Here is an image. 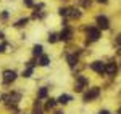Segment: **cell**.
Listing matches in <instances>:
<instances>
[{"label":"cell","instance_id":"2e32d148","mask_svg":"<svg viewBox=\"0 0 121 114\" xmlns=\"http://www.w3.org/2000/svg\"><path fill=\"white\" fill-rule=\"evenodd\" d=\"M34 114H44L42 113V108H40V101H36V105H34Z\"/></svg>","mask_w":121,"mask_h":114},{"label":"cell","instance_id":"6da1fadb","mask_svg":"<svg viewBox=\"0 0 121 114\" xmlns=\"http://www.w3.org/2000/svg\"><path fill=\"white\" fill-rule=\"evenodd\" d=\"M99 95H100V88H99V87H92V88L84 95V101H86V103H89V101L95 100Z\"/></svg>","mask_w":121,"mask_h":114},{"label":"cell","instance_id":"5bb4252c","mask_svg":"<svg viewBox=\"0 0 121 114\" xmlns=\"http://www.w3.org/2000/svg\"><path fill=\"white\" fill-rule=\"evenodd\" d=\"M42 50H44V48H42V45H34L32 53H34L36 56H40V55H42Z\"/></svg>","mask_w":121,"mask_h":114},{"label":"cell","instance_id":"8992f818","mask_svg":"<svg viewBox=\"0 0 121 114\" xmlns=\"http://www.w3.org/2000/svg\"><path fill=\"white\" fill-rule=\"evenodd\" d=\"M87 37L91 40H99L100 37V31L97 28H87Z\"/></svg>","mask_w":121,"mask_h":114},{"label":"cell","instance_id":"83f0119b","mask_svg":"<svg viewBox=\"0 0 121 114\" xmlns=\"http://www.w3.org/2000/svg\"><path fill=\"white\" fill-rule=\"evenodd\" d=\"M3 37H5V35H3V32L0 31V39H3Z\"/></svg>","mask_w":121,"mask_h":114},{"label":"cell","instance_id":"9c48e42d","mask_svg":"<svg viewBox=\"0 0 121 114\" xmlns=\"http://www.w3.org/2000/svg\"><path fill=\"white\" fill-rule=\"evenodd\" d=\"M56 101H58V103H61V105H66V103H69V101H71V96L63 93V95H60V98H58Z\"/></svg>","mask_w":121,"mask_h":114},{"label":"cell","instance_id":"603a6c76","mask_svg":"<svg viewBox=\"0 0 121 114\" xmlns=\"http://www.w3.org/2000/svg\"><path fill=\"white\" fill-rule=\"evenodd\" d=\"M0 18H2V19H7V18H8V11H3V13H2V16H0Z\"/></svg>","mask_w":121,"mask_h":114},{"label":"cell","instance_id":"9a60e30c","mask_svg":"<svg viewBox=\"0 0 121 114\" xmlns=\"http://www.w3.org/2000/svg\"><path fill=\"white\" fill-rule=\"evenodd\" d=\"M28 21H29L28 18H23V19H19L15 26H16V28H23V26H26V24H28Z\"/></svg>","mask_w":121,"mask_h":114},{"label":"cell","instance_id":"4fadbf2b","mask_svg":"<svg viewBox=\"0 0 121 114\" xmlns=\"http://www.w3.org/2000/svg\"><path fill=\"white\" fill-rule=\"evenodd\" d=\"M76 82L81 84V85H87V84H89L87 77H84V76H78V77H76Z\"/></svg>","mask_w":121,"mask_h":114},{"label":"cell","instance_id":"484cf974","mask_svg":"<svg viewBox=\"0 0 121 114\" xmlns=\"http://www.w3.org/2000/svg\"><path fill=\"white\" fill-rule=\"evenodd\" d=\"M99 114H110V111H107V109H103V111H100Z\"/></svg>","mask_w":121,"mask_h":114},{"label":"cell","instance_id":"44dd1931","mask_svg":"<svg viewBox=\"0 0 121 114\" xmlns=\"http://www.w3.org/2000/svg\"><path fill=\"white\" fill-rule=\"evenodd\" d=\"M74 90H76V92H82V90H84V85H81V84H78V82H76Z\"/></svg>","mask_w":121,"mask_h":114},{"label":"cell","instance_id":"7402d4cb","mask_svg":"<svg viewBox=\"0 0 121 114\" xmlns=\"http://www.w3.org/2000/svg\"><path fill=\"white\" fill-rule=\"evenodd\" d=\"M81 3H82V7H89L91 5V0H81Z\"/></svg>","mask_w":121,"mask_h":114},{"label":"cell","instance_id":"ba28073f","mask_svg":"<svg viewBox=\"0 0 121 114\" xmlns=\"http://www.w3.org/2000/svg\"><path fill=\"white\" fill-rule=\"evenodd\" d=\"M47 95H48V88L47 87H42L40 90L37 92V98L39 100H42V98H47Z\"/></svg>","mask_w":121,"mask_h":114},{"label":"cell","instance_id":"d6986e66","mask_svg":"<svg viewBox=\"0 0 121 114\" xmlns=\"http://www.w3.org/2000/svg\"><path fill=\"white\" fill-rule=\"evenodd\" d=\"M31 74H32V67H28V69L23 72V77H31Z\"/></svg>","mask_w":121,"mask_h":114},{"label":"cell","instance_id":"f1b7e54d","mask_svg":"<svg viewBox=\"0 0 121 114\" xmlns=\"http://www.w3.org/2000/svg\"><path fill=\"white\" fill-rule=\"evenodd\" d=\"M55 114H63V113H61V111H55Z\"/></svg>","mask_w":121,"mask_h":114},{"label":"cell","instance_id":"4316f807","mask_svg":"<svg viewBox=\"0 0 121 114\" xmlns=\"http://www.w3.org/2000/svg\"><path fill=\"white\" fill-rule=\"evenodd\" d=\"M97 2H100V3H107L108 0H97Z\"/></svg>","mask_w":121,"mask_h":114},{"label":"cell","instance_id":"3957f363","mask_svg":"<svg viewBox=\"0 0 121 114\" xmlns=\"http://www.w3.org/2000/svg\"><path fill=\"white\" fill-rule=\"evenodd\" d=\"M91 69L95 71L97 74H103L105 72V63H102V61H94L92 64H91Z\"/></svg>","mask_w":121,"mask_h":114},{"label":"cell","instance_id":"cb8c5ba5","mask_svg":"<svg viewBox=\"0 0 121 114\" xmlns=\"http://www.w3.org/2000/svg\"><path fill=\"white\" fill-rule=\"evenodd\" d=\"M24 5H26V7H32V0H26Z\"/></svg>","mask_w":121,"mask_h":114},{"label":"cell","instance_id":"277c9868","mask_svg":"<svg viewBox=\"0 0 121 114\" xmlns=\"http://www.w3.org/2000/svg\"><path fill=\"white\" fill-rule=\"evenodd\" d=\"M71 37H73V29L71 28H66L61 31V34L58 35V39H61V40H65V42H68V40H71Z\"/></svg>","mask_w":121,"mask_h":114},{"label":"cell","instance_id":"ac0fdd59","mask_svg":"<svg viewBox=\"0 0 121 114\" xmlns=\"http://www.w3.org/2000/svg\"><path fill=\"white\" fill-rule=\"evenodd\" d=\"M56 40H58V35H56V34H50V35H48V42H50V43H55Z\"/></svg>","mask_w":121,"mask_h":114},{"label":"cell","instance_id":"ffe728a7","mask_svg":"<svg viewBox=\"0 0 121 114\" xmlns=\"http://www.w3.org/2000/svg\"><path fill=\"white\" fill-rule=\"evenodd\" d=\"M58 13H60L61 16H68V8H60V10H58Z\"/></svg>","mask_w":121,"mask_h":114},{"label":"cell","instance_id":"30bf717a","mask_svg":"<svg viewBox=\"0 0 121 114\" xmlns=\"http://www.w3.org/2000/svg\"><path fill=\"white\" fill-rule=\"evenodd\" d=\"M68 15L71 16V18H79L81 16V11L76 8H68Z\"/></svg>","mask_w":121,"mask_h":114},{"label":"cell","instance_id":"52a82bcc","mask_svg":"<svg viewBox=\"0 0 121 114\" xmlns=\"http://www.w3.org/2000/svg\"><path fill=\"white\" fill-rule=\"evenodd\" d=\"M105 72H107L108 76H115V74L118 72V66H116L115 63H108V64H105Z\"/></svg>","mask_w":121,"mask_h":114},{"label":"cell","instance_id":"e0dca14e","mask_svg":"<svg viewBox=\"0 0 121 114\" xmlns=\"http://www.w3.org/2000/svg\"><path fill=\"white\" fill-rule=\"evenodd\" d=\"M55 105H56V100L50 98V100H47V105H45V108H47V109H50V108H53Z\"/></svg>","mask_w":121,"mask_h":114},{"label":"cell","instance_id":"d4e9b609","mask_svg":"<svg viewBox=\"0 0 121 114\" xmlns=\"http://www.w3.org/2000/svg\"><path fill=\"white\" fill-rule=\"evenodd\" d=\"M5 47H7L5 43H2V45H0V53H3V51H5Z\"/></svg>","mask_w":121,"mask_h":114},{"label":"cell","instance_id":"5b68a950","mask_svg":"<svg viewBox=\"0 0 121 114\" xmlns=\"http://www.w3.org/2000/svg\"><path fill=\"white\" fill-rule=\"evenodd\" d=\"M16 76H18V74H16V72H15V71H5V72H3V82H5V84H10V82H13V80H15V79H16Z\"/></svg>","mask_w":121,"mask_h":114},{"label":"cell","instance_id":"8fae6325","mask_svg":"<svg viewBox=\"0 0 121 114\" xmlns=\"http://www.w3.org/2000/svg\"><path fill=\"white\" fill-rule=\"evenodd\" d=\"M76 63H78V56H76V55H68V64L71 67H74Z\"/></svg>","mask_w":121,"mask_h":114},{"label":"cell","instance_id":"7a4b0ae2","mask_svg":"<svg viewBox=\"0 0 121 114\" xmlns=\"http://www.w3.org/2000/svg\"><path fill=\"white\" fill-rule=\"evenodd\" d=\"M97 26H99V28H102V29H108V28H110V21H108L107 16L99 15V16H97Z\"/></svg>","mask_w":121,"mask_h":114},{"label":"cell","instance_id":"7c38bea8","mask_svg":"<svg viewBox=\"0 0 121 114\" xmlns=\"http://www.w3.org/2000/svg\"><path fill=\"white\" fill-rule=\"evenodd\" d=\"M48 61H50V58L47 56V55H40V58H39V64L40 66H47Z\"/></svg>","mask_w":121,"mask_h":114}]
</instances>
